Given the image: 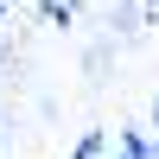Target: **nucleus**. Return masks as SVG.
<instances>
[{"instance_id": "nucleus-7", "label": "nucleus", "mask_w": 159, "mask_h": 159, "mask_svg": "<svg viewBox=\"0 0 159 159\" xmlns=\"http://www.w3.org/2000/svg\"><path fill=\"white\" fill-rule=\"evenodd\" d=\"M0 7H7V0H0Z\"/></svg>"}, {"instance_id": "nucleus-3", "label": "nucleus", "mask_w": 159, "mask_h": 159, "mask_svg": "<svg viewBox=\"0 0 159 159\" xmlns=\"http://www.w3.org/2000/svg\"><path fill=\"white\" fill-rule=\"evenodd\" d=\"M102 153H108V127H83L70 147V159H102Z\"/></svg>"}, {"instance_id": "nucleus-6", "label": "nucleus", "mask_w": 159, "mask_h": 159, "mask_svg": "<svg viewBox=\"0 0 159 159\" xmlns=\"http://www.w3.org/2000/svg\"><path fill=\"white\" fill-rule=\"evenodd\" d=\"M147 127H153V134H159V96H153V108H147Z\"/></svg>"}, {"instance_id": "nucleus-1", "label": "nucleus", "mask_w": 159, "mask_h": 159, "mask_svg": "<svg viewBox=\"0 0 159 159\" xmlns=\"http://www.w3.org/2000/svg\"><path fill=\"white\" fill-rule=\"evenodd\" d=\"M115 153L121 159H159V134L153 127H115Z\"/></svg>"}, {"instance_id": "nucleus-4", "label": "nucleus", "mask_w": 159, "mask_h": 159, "mask_svg": "<svg viewBox=\"0 0 159 159\" xmlns=\"http://www.w3.org/2000/svg\"><path fill=\"white\" fill-rule=\"evenodd\" d=\"M76 13H83V0H38V19L45 25H70Z\"/></svg>"}, {"instance_id": "nucleus-2", "label": "nucleus", "mask_w": 159, "mask_h": 159, "mask_svg": "<svg viewBox=\"0 0 159 159\" xmlns=\"http://www.w3.org/2000/svg\"><path fill=\"white\" fill-rule=\"evenodd\" d=\"M147 25V0H115L108 7V38H134Z\"/></svg>"}, {"instance_id": "nucleus-5", "label": "nucleus", "mask_w": 159, "mask_h": 159, "mask_svg": "<svg viewBox=\"0 0 159 159\" xmlns=\"http://www.w3.org/2000/svg\"><path fill=\"white\" fill-rule=\"evenodd\" d=\"M108 64H115V38H102V45H89V51H83V70H89V76H102Z\"/></svg>"}]
</instances>
